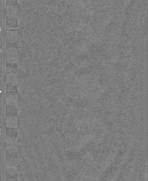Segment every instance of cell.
<instances>
[{"mask_svg":"<svg viewBox=\"0 0 148 181\" xmlns=\"http://www.w3.org/2000/svg\"><path fill=\"white\" fill-rule=\"evenodd\" d=\"M7 136L10 138H15L17 137V130L13 128H7Z\"/></svg>","mask_w":148,"mask_h":181,"instance_id":"1","label":"cell"}]
</instances>
